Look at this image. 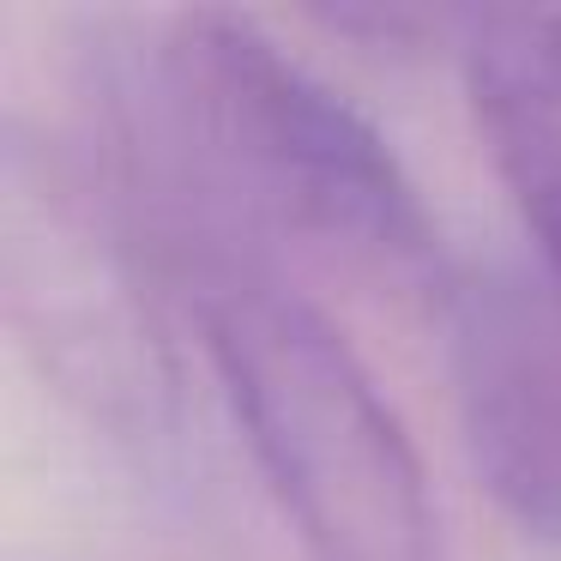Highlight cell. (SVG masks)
Segmentation results:
<instances>
[{"label":"cell","mask_w":561,"mask_h":561,"mask_svg":"<svg viewBox=\"0 0 561 561\" xmlns=\"http://www.w3.org/2000/svg\"><path fill=\"white\" fill-rule=\"evenodd\" d=\"M151 236L302 556L440 561L423 453L351 339L230 236L206 224Z\"/></svg>","instance_id":"1"},{"label":"cell","mask_w":561,"mask_h":561,"mask_svg":"<svg viewBox=\"0 0 561 561\" xmlns=\"http://www.w3.org/2000/svg\"><path fill=\"white\" fill-rule=\"evenodd\" d=\"M158 85L182 146L211 175L327 266L356 272L428 308L459 260L392 139L236 7L163 19Z\"/></svg>","instance_id":"2"},{"label":"cell","mask_w":561,"mask_h":561,"mask_svg":"<svg viewBox=\"0 0 561 561\" xmlns=\"http://www.w3.org/2000/svg\"><path fill=\"white\" fill-rule=\"evenodd\" d=\"M7 115L0 146V302L37 375L134 459L182 435L170 266L110 151Z\"/></svg>","instance_id":"3"},{"label":"cell","mask_w":561,"mask_h":561,"mask_svg":"<svg viewBox=\"0 0 561 561\" xmlns=\"http://www.w3.org/2000/svg\"><path fill=\"white\" fill-rule=\"evenodd\" d=\"M459 440L531 543L561 549V296L513 260H459L435 302Z\"/></svg>","instance_id":"4"},{"label":"cell","mask_w":561,"mask_h":561,"mask_svg":"<svg viewBox=\"0 0 561 561\" xmlns=\"http://www.w3.org/2000/svg\"><path fill=\"white\" fill-rule=\"evenodd\" d=\"M459 67L477 139L561 296V13H471Z\"/></svg>","instance_id":"5"}]
</instances>
